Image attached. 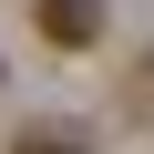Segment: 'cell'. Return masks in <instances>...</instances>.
I'll return each mask as SVG.
<instances>
[{
  "instance_id": "cell-3",
  "label": "cell",
  "mask_w": 154,
  "mask_h": 154,
  "mask_svg": "<svg viewBox=\"0 0 154 154\" xmlns=\"http://www.w3.org/2000/svg\"><path fill=\"white\" fill-rule=\"evenodd\" d=\"M123 103H134V113H154V51L134 62V82H123Z\"/></svg>"
},
{
  "instance_id": "cell-2",
  "label": "cell",
  "mask_w": 154,
  "mask_h": 154,
  "mask_svg": "<svg viewBox=\"0 0 154 154\" xmlns=\"http://www.w3.org/2000/svg\"><path fill=\"white\" fill-rule=\"evenodd\" d=\"M11 154H93V144H82V134H72V123H31V134H21Z\"/></svg>"
},
{
  "instance_id": "cell-1",
  "label": "cell",
  "mask_w": 154,
  "mask_h": 154,
  "mask_svg": "<svg viewBox=\"0 0 154 154\" xmlns=\"http://www.w3.org/2000/svg\"><path fill=\"white\" fill-rule=\"evenodd\" d=\"M31 21H41V41H62V51H93V41H103V0H31Z\"/></svg>"
}]
</instances>
